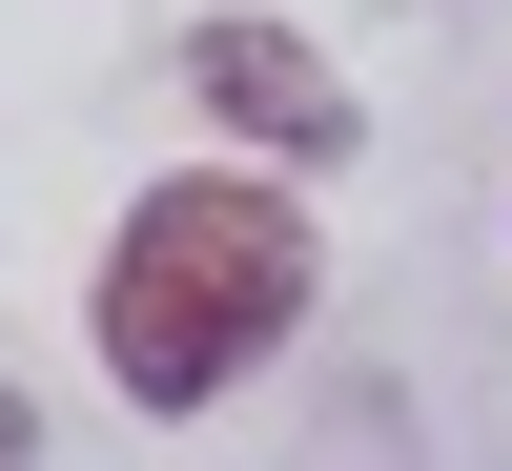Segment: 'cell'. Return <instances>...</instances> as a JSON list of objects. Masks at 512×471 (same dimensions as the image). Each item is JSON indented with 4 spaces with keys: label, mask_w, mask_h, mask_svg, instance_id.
Listing matches in <instances>:
<instances>
[{
    "label": "cell",
    "mask_w": 512,
    "mask_h": 471,
    "mask_svg": "<svg viewBox=\"0 0 512 471\" xmlns=\"http://www.w3.org/2000/svg\"><path fill=\"white\" fill-rule=\"evenodd\" d=\"M308 328V205L287 185H144L103 246V390L123 410H226L246 369Z\"/></svg>",
    "instance_id": "obj_1"
},
{
    "label": "cell",
    "mask_w": 512,
    "mask_h": 471,
    "mask_svg": "<svg viewBox=\"0 0 512 471\" xmlns=\"http://www.w3.org/2000/svg\"><path fill=\"white\" fill-rule=\"evenodd\" d=\"M185 82H205V123H246V144H287V164H349V144H369L349 82H328L287 21H205V41H185Z\"/></svg>",
    "instance_id": "obj_2"
}]
</instances>
